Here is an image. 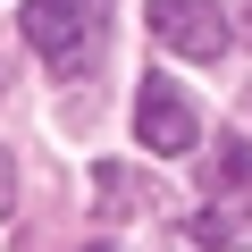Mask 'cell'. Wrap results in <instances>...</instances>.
I'll return each instance as SVG.
<instances>
[{
  "mask_svg": "<svg viewBox=\"0 0 252 252\" xmlns=\"http://www.w3.org/2000/svg\"><path fill=\"white\" fill-rule=\"evenodd\" d=\"M202 185H210V202L193 210V244L202 252H244L252 244V143L227 135L202 160Z\"/></svg>",
  "mask_w": 252,
  "mask_h": 252,
  "instance_id": "obj_1",
  "label": "cell"
},
{
  "mask_svg": "<svg viewBox=\"0 0 252 252\" xmlns=\"http://www.w3.org/2000/svg\"><path fill=\"white\" fill-rule=\"evenodd\" d=\"M84 252H109V244H84Z\"/></svg>",
  "mask_w": 252,
  "mask_h": 252,
  "instance_id": "obj_7",
  "label": "cell"
},
{
  "mask_svg": "<svg viewBox=\"0 0 252 252\" xmlns=\"http://www.w3.org/2000/svg\"><path fill=\"white\" fill-rule=\"evenodd\" d=\"M235 26H244V42H252V0H244V17H235Z\"/></svg>",
  "mask_w": 252,
  "mask_h": 252,
  "instance_id": "obj_6",
  "label": "cell"
},
{
  "mask_svg": "<svg viewBox=\"0 0 252 252\" xmlns=\"http://www.w3.org/2000/svg\"><path fill=\"white\" fill-rule=\"evenodd\" d=\"M101 26H109V0H26V42L59 76H76L101 51Z\"/></svg>",
  "mask_w": 252,
  "mask_h": 252,
  "instance_id": "obj_2",
  "label": "cell"
},
{
  "mask_svg": "<svg viewBox=\"0 0 252 252\" xmlns=\"http://www.w3.org/2000/svg\"><path fill=\"white\" fill-rule=\"evenodd\" d=\"M193 101H185V84H168V76H143V93H135V143L143 152H160V160H177V152H193Z\"/></svg>",
  "mask_w": 252,
  "mask_h": 252,
  "instance_id": "obj_3",
  "label": "cell"
},
{
  "mask_svg": "<svg viewBox=\"0 0 252 252\" xmlns=\"http://www.w3.org/2000/svg\"><path fill=\"white\" fill-rule=\"evenodd\" d=\"M152 34H160V51H177V59H227V9L219 0H152Z\"/></svg>",
  "mask_w": 252,
  "mask_h": 252,
  "instance_id": "obj_4",
  "label": "cell"
},
{
  "mask_svg": "<svg viewBox=\"0 0 252 252\" xmlns=\"http://www.w3.org/2000/svg\"><path fill=\"white\" fill-rule=\"evenodd\" d=\"M0 210H9V152H0Z\"/></svg>",
  "mask_w": 252,
  "mask_h": 252,
  "instance_id": "obj_5",
  "label": "cell"
}]
</instances>
